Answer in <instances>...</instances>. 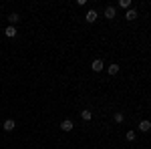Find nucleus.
<instances>
[{
    "instance_id": "nucleus-3",
    "label": "nucleus",
    "mask_w": 151,
    "mask_h": 149,
    "mask_svg": "<svg viewBox=\"0 0 151 149\" xmlns=\"http://www.w3.org/2000/svg\"><path fill=\"white\" fill-rule=\"evenodd\" d=\"M73 121H70V119H65V121H63V123H60V129H63V131H73Z\"/></svg>"
},
{
    "instance_id": "nucleus-2",
    "label": "nucleus",
    "mask_w": 151,
    "mask_h": 149,
    "mask_svg": "<svg viewBox=\"0 0 151 149\" xmlns=\"http://www.w3.org/2000/svg\"><path fill=\"white\" fill-rule=\"evenodd\" d=\"M14 127H16V121L14 119H6L4 121V131H14Z\"/></svg>"
},
{
    "instance_id": "nucleus-6",
    "label": "nucleus",
    "mask_w": 151,
    "mask_h": 149,
    "mask_svg": "<svg viewBox=\"0 0 151 149\" xmlns=\"http://www.w3.org/2000/svg\"><path fill=\"white\" fill-rule=\"evenodd\" d=\"M85 18H87V22H95L97 20V10H89L85 14Z\"/></svg>"
},
{
    "instance_id": "nucleus-10",
    "label": "nucleus",
    "mask_w": 151,
    "mask_h": 149,
    "mask_svg": "<svg viewBox=\"0 0 151 149\" xmlns=\"http://www.w3.org/2000/svg\"><path fill=\"white\" fill-rule=\"evenodd\" d=\"M81 117L85 119V121H91V119H93V113H91L89 109H85V111H81Z\"/></svg>"
},
{
    "instance_id": "nucleus-1",
    "label": "nucleus",
    "mask_w": 151,
    "mask_h": 149,
    "mask_svg": "<svg viewBox=\"0 0 151 149\" xmlns=\"http://www.w3.org/2000/svg\"><path fill=\"white\" fill-rule=\"evenodd\" d=\"M103 67H105V65H103V60H101V58H95L93 63H91V69H93L95 73H99V71H103Z\"/></svg>"
},
{
    "instance_id": "nucleus-13",
    "label": "nucleus",
    "mask_w": 151,
    "mask_h": 149,
    "mask_svg": "<svg viewBox=\"0 0 151 149\" xmlns=\"http://www.w3.org/2000/svg\"><path fill=\"white\" fill-rule=\"evenodd\" d=\"M113 119H115L117 123H123V119H125V115H123V113H115V115H113Z\"/></svg>"
},
{
    "instance_id": "nucleus-4",
    "label": "nucleus",
    "mask_w": 151,
    "mask_h": 149,
    "mask_svg": "<svg viewBox=\"0 0 151 149\" xmlns=\"http://www.w3.org/2000/svg\"><path fill=\"white\" fill-rule=\"evenodd\" d=\"M139 131H143V133H147V131H151V121H141L139 123Z\"/></svg>"
},
{
    "instance_id": "nucleus-7",
    "label": "nucleus",
    "mask_w": 151,
    "mask_h": 149,
    "mask_svg": "<svg viewBox=\"0 0 151 149\" xmlns=\"http://www.w3.org/2000/svg\"><path fill=\"white\" fill-rule=\"evenodd\" d=\"M137 16H139V14H137V10H133V8H129V10L125 12V18H127V20H135Z\"/></svg>"
},
{
    "instance_id": "nucleus-14",
    "label": "nucleus",
    "mask_w": 151,
    "mask_h": 149,
    "mask_svg": "<svg viewBox=\"0 0 151 149\" xmlns=\"http://www.w3.org/2000/svg\"><path fill=\"white\" fill-rule=\"evenodd\" d=\"M125 139H127V141H135V131H127V133H125Z\"/></svg>"
},
{
    "instance_id": "nucleus-5",
    "label": "nucleus",
    "mask_w": 151,
    "mask_h": 149,
    "mask_svg": "<svg viewBox=\"0 0 151 149\" xmlns=\"http://www.w3.org/2000/svg\"><path fill=\"white\" fill-rule=\"evenodd\" d=\"M105 18H109V20L115 18V8H113V6H107V8H105Z\"/></svg>"
},
{
    "instance_id": "nucleus-11",
    "label": "nucleus",
    "mask_w": 151,
    "mask_h": 149,
    "mask_svg": "<svg viewBox=\"0 0 151 149\" xmlns=\"http://www.w3.org/2000/svg\"><path fill=\"white\" fill-rule=\"evenodd\" d=\"M107 71H109V75L113 77V75H117V73H119V65H109V67H107Z\"/></svg>"
},
{
    "instance_id": "nucleus-12",
    "label": "nucleus",
    "mask_w": 151,
    "mask_h": 149,
    "mask_svg": "<svg viewBox=\"0 0 151 149\" xmlns=\"http://www.w3.org/2000/svg\"><path fill=\"white\" fill-rule=\"evenodd\" d=\"M119 6H121V8H131V0H121V2H119Z\"/></svg>"
},
{
    "instance_id": "nucleus-9",
    "label": "nucleus",
    "mask_w": 151,
    "mask_h": 149,
    "mask_svg": "<svg viewBox=\"0 0 151 149\" xmlns=\"http://www.w3.org/2000/svg\"><path fill=\"white\" fill-rule=\"evenodd\" d=\"M8 20H10V26H14V24H16V22H18V20H20V16H18L16 12H12L10 16H8Z\"/></svg>"
},
{
    "instance_id": "nucleus-8",
    "label": "nucleus",
    "mask_w": 151,
    "mask_h": 149,
    "mask_svg": "<svg viewBox=\"0 0 151 149\" xmlns=\"http://www.w3.org/2000/svg\"><path fill=\"white\" fill-rule=\"evenodd\" d=\"M4 35L8 36V38H14V36H16V28H14V26H8V28L4 30Z\"/></svg>"
}]
</instances>
